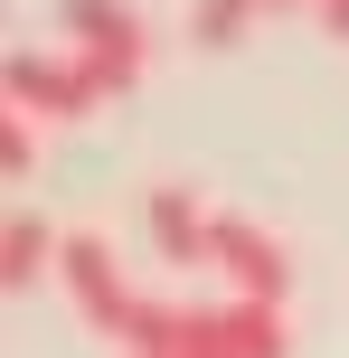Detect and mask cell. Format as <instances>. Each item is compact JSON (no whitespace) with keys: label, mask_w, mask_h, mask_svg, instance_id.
Wrapping results in <instances>:
<instances>
[{"label":"cell","mask_w":349,"mask_h":358,"mask_svg":"<svg viewBox=\"0 0 349 358\" xmlns=\"http://www.w3.org/2000/svg\"><path fill=\"white\" fill-rule=\"evenodd\" d=\"M57 283H66L76 321L104 330V340H132V311H142V292H132V273L113 264V245L94 227H66V245H57Z\"/></svg>","instance_id":"6da1fadb"},{"label":"cell","mask_w":349,"mask_h":358,"mask_svg":"<svg viewBox=\"0 0 349 358\" xmlns=\"http://www.w3.org/2000/svg\"><path fill=\"white\" fill-rule=\"evenodd\" d=\"M57 29L76 38V57L94 66V85L104 94H132L151 66V29L123 10V0H57Z\"/></svg>","instance_id":"7a4b0ae2"},{"label":"cell","mask_w":349,"mask_h":358,"mask_svg":"<svg viewBox=\"0 0 349 358\" xmlns=\"http://www.w3.org/2000/svg\"><path fill=\"white\" fill-rule=\"evenodd\" d=\"M208 264H218L245 302H293V255H283V236L255 227V217H236V208L208 217Z\"/></svg>","instance_id":"3957f363"},{"label":"cell","mask_w":349,"mask_h":358,"mask_svg":"<svg viewBox=\"0 0 349 358\" xmlns=\"http://www.w3.org/2000/svg\"><path fill=\"white\" fill-rule=\"evenodd\" d=\"M0 85H10V113H29V123H38V113H48V123H85V113L104 104V85H94V66H85L76 48H66V57L19 48Z\"/></svg>","instance_id":"277c9868"},{"label":"cell","mask_w":349,"mask_h":358,"mask_svg":"<svg viewBox=\"0 0 349 358\" xmlns=\"http://www.w3.org/2000/svg\"><path fill=\"white\" fill-rule=\"evenodd\" d=\"M208 217L218 208H199V189L161 179V189H151V245H161L170 264H208Z\"/></svg>","instance_id":"5b68a950"},{"label":"cell","mask_w":349,"mask_h":358,"mask_svg":"<svg viewBox=\"0 0 349 358\" xmlns=\"http://www.w3.org/2000/svg\"><path fill=\"white\" fill-rule=\"evenodd\" d=\"M57 245H66V236H57L48 217H29V208H19V217H10V236H0V283H10V292L48 283V273H57Z\"/></svg>","instance_id":"8992f818"},{"label":"cell","mask_w":349,"mask_h":358,"mask_svg":"<svg viewBox=\"0 0 349 358\" xmlns=\"http://www.w3.org/2000/svg\"><path fill=\"white\" fill-rule=\"evenodd\" d=\"M255 10L264 0H199V10H189V38H199V48H236Z\"/></svg>","instance_id":"52a82bcc"},{"label":"cell","mask_w":349,"mask_h":358,"mask_svg":"<svg viewBox=\"0 0 349 358\" xmlns=\"http://www.w3.org/2000/svg\"><path fill=\"white\" fill-rule=\"evenodd\" d=\"M29 161H38V132H29V113H0V170H10V179H29Z\"/></svg>","instance_id":"ba28073f"},{"label":"cell","mask_w":349,"mask_h":358,"mask_svg":"<svg viewBox=\"0 0 349 358\" xmlns=\"http://www.w3.org/2000/svg\"><path fill=\"white\" fill-rule=\"evenodd\" d=\"M312 19H321V29H331V38H349V0H321Z\"/></svg>","instance_id":"9c48e42d"},{"label":"cell","mask_w":349,"mask_h":358,"mask_svg":"<svg viewBox=\"0 0 349 358\" xmlns=\"http://www.w3.org/2000/svg\"><path fill=\"white\" fill-rule=\"evenodd\" d=\"M264 10H321V0H264Z\"/></svg>","instance_id":"30bf717a"}]
</instances>
